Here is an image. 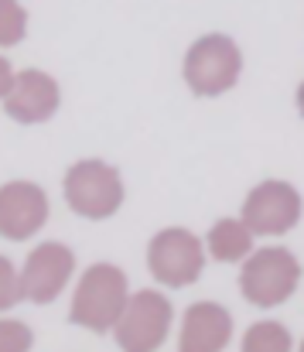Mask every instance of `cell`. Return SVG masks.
<instances>
[{
    "instance_id": "obj_1",
    "label": "cell",
    "mask_w": 304,
    "mask_h": 352,
    "mask_svg": "<svg viewBox=\"0 0 304 352\" xmlns=\"http://www.w3.org/2000/svg\"><path fill=\"white\" fill-rule=\"evenodd\" d=\"M127 277L120 267L113 263H93L72 298V311L69 318L89 332H109L116 329L123 308H127Z\"/></svg>"
},
{
    "instance_id": "obj_2",
    "label": "cell",
    "mask_w": 304,
    "mask_h": 352,
    "mask_svg": "<svg viewBox=\"0 0 304 352\" xmlns=\"http://www.w3.org/2000/svg\"><path fill=\"white\" fill-rule=\"evenodd\" d=\"M298 280H301V263L294 260V253H287L284 246H267L246 260L239 274V291L250 305L274 308L298 291Z\"/></svg>"
},
{
    "instance_id": "obj_3",
    "label": "cell",
    "mask_w": 304,
    "mask_h": 352,
    "mask_svg": "<svg viewBox=\"0 0 304 352\" xmlns=\"http://www.w3.org/2000/svg\"><path fill=\"white\" fill-rule=\"evenodd\" d=\"M243 69V55L232 38L226 34H205L185 55V82L195 96H219L236 86Z\"/></svg>"
},
{
    "instance_id": "obj_4",
    "label": "cell",
    "mask_w": 304,
    "mask_h": 352,
    "mask_svg": "<svg viewBox=\"0 0 304 352\" xmlns=\"http://www.w3.org/2000/svg\"><path fill=\"white\" fill-rule=\"evenodd\" d=\"M65 202L83 219H109L123 206V182L102 161H79L65 175Z\"/></svg>"
},
{
    "instance_id": "obj_5",
    "label": "cell",
    "mask_w": 304,
    "mask_h": 352,
    "mask_svg": "<svg viewBox=\"0 0 304 352\" xmlns=\"http://www.w3.org/2000/svg\"><path fill=\"white\" fill-rule=\"evenodd\" d=\"M168 329H171V301L158 291H137L127 301L113 332H116L120 349L151 352L164 342Z\"/></svg>"
},
{
    "instance_id": "obj_6",
    "label": "cell",
    "mask_w": 304,
    "mask_h": 352,
    "mask_svg": "<svg viewBox=\"0 0 304 352\" xmlns=\"http://www.w3.org/2000/svg\"><path fill=\"white\" fill-rule=\"evenodd\" d=\"M147 267L164 287L195 284L205 267V250L188 230H164L147 246Z\"/></svg>"
},
{
    "instance_id": "obj_7",
    "label": "cell",
    "mask_w": 304,
    "mask_h": 352,
    "mask_svg": "<svg viewBox=\"0 0 304 352\" xmlns=\"http://www.w3.org/2000/svg\"><path fill=\"white\" fill-rule=\"evenodd\" d=\"M301 219V195L287 182H263L243 206V223L257 236H284Z\"/></svg>"
},
{
    "instance_id": "obj_8",
    "label": "cell",
    "mask_w": 304,
    "mask_h": 352,
    "mask_svg": "<svg viewBox=\"0 0 304 352\" xmlns=\"http://www.w3.org/2000/svg\"><path fill=\"white\" fill-rule=\"evenodd\" d=\"M76 270V256L69 246L62 243H41L31 250L24 270H21V287H24V298L34 301V305H45V301H55L62 294V287L69 284Z\"/></svg>"
},
{
    "instance_id": "obj_9",
    "label": "cell",
    "mask_w": 304,
    "mask_h": 352,
    "mask_svg": "<svg viewBox=\"0 0 304 352\" xmlns=\"http://www.w3.org/2000/svg\"><path fill=\"white\" fill-rule=\"evenodd\" d=\"M48 223V195L31 182H10L0 192V233L3 239H28Z\"/></svg>"
},
{
    "instance_id": "obj_10",
    "label": "cell",
    "mask_w": 304,
    "mask_h": 352,
    "mask_svg": "<svg viewBox=\"0 0 304 352\" xmlns=\"http://www.w3.org/2000/svg\"><path fill=\"white\" fill-rule=\"evenodd\" d=\"M3 110L10 120L41 123L58 110V82L41 69H24L3 93Z\"/></svg>"
},
{
    "instance_id": "obj_11",
    "label": "cell",
    "mask_w": 304,
    "mask_h": 352,
    "mask_svg": "<svg viewBox=\"0 0 304 352\" xmlns=\"http://www.w3.org/2000/svg\"><path fill=\"white\" fill-rule=\"evenodd\" d=\"M229 339H232V318L222 305L199 301L185 311V325L178 339L185 352H219L229 346Z\"/></svg>"
},
{
    "instance_id": "obj_12",
    "label": "cell",
    "mask_w": 304,
    "mask_h": 352,
    "mask_svg": "<svg viewBox=\"0 0 304 352\" xmlns=\"http://www.w3.org/2000/svg\"><path fill=\"white\" fill-rule=\"evenodd\" d=\"M250 246H253V230L243 219H219L208 233V253L212 260H222V263L246 256Z\"/></svg>"
},
{
    "instance_id": "obj_13",
    "label": "cell",
    "mask_w": 304,
    "mask_h": 352,
    "mask_svg": "<svg viewBox=\"0 0 304 352\" xmlns=\"http://www.w3.org/2000/svg\"><path fill=\"white\" fill-rule=\"evenodd\" d=\"M243 349L246 352H287L291 349V336L277 322H257V325L246 329Z\"/></svg>"
},
{
    "instance_id": "obj_14",
    "label": "cell",
    "mask_w": 304,
    "mask_h": 352,
    "mask_svg": "<svg viewBox=\"0 0 304 352\" xmlns=\"http://www.w3.org/2000/svg\"><path fill=\"white\" fill-rule=\"evenodd\" d=\"M24 24H28V14L21 10L17 0H0V45L10 48L24 38Z\"/></svg>"
},
{
    "instance_id": "obj_15",
    "label": "cell",
    "mask_w": 304,
    "mask_h": 352,
    "mask_svg": "<svg viewBox=\"0 0 304 352\" xmlns=\"http://www.w3.org/2000/svg\"><path fill=\"white\" fill-rule=\"evenodd\" d=\"M0 280H3V291H0V305L3 308H10V305H17L21 298H24V287H21V274H14V263L10 260H3L0 263Z\"/></svg>"
},
{
    "instance_id": "obj_16",
    "label": "cell",
    "mask_w": 304,
    "mask_h": 352,
    "mask_svg": "<svg viewBox=\"0 0 304 352\" xmlns=\"http://www.w3.org/2000/svg\"><path fill=\"white\" fill-rule=\"evenodd\" d=\"M0 349H31V332H28V325H21V322H3L0 325Z\"/></svg>"
},
{
    "instance_id": "obj_17",
    "label": "cell",
    "mask_w": 304,
    "mask_h": 352,
    "mask_svg": "<svg viewBox=\"0 0 304 352\" xmlns=\"http://www.w3.org/2000/svg\"><path fill=\"white\" fill-rule=\"evenodd\" d=\"M298 107H301V113H304V82H301V89H298Z\"/></svg>"
},
{
    "instance_id": "obj_18",
    "label": "cell",
    "mask_w": 304,
    "mask_h": 352,
    "mask_svg": "<svg viewBox=\"0 0 304 352\" xmlns=\"http://www.w3.org/2000/svg\"><path fill=\"white\" fill-rule=\"evenodd\" d=\"M301 349H304V342H301Z\"/></svg>"
}]
</instances>
